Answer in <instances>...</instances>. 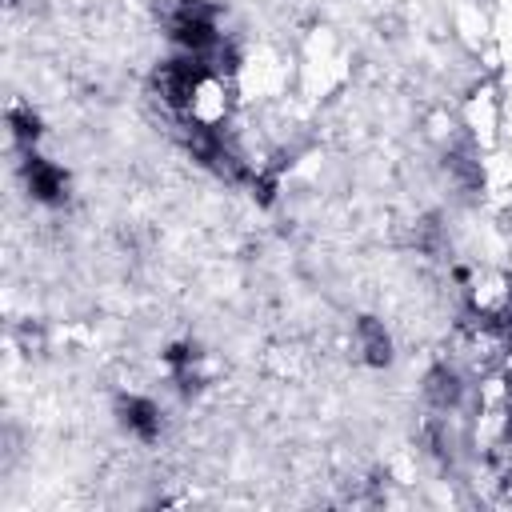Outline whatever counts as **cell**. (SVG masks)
Listing matches in <instances>:
<instances>
[{"instance_id": "cell-1", "label": "cell", "mask_w": 512, "mask_h": 512, "mask_svg": "<svg viewBox=\"0 0 512 512\" xmlns=\"http://www.w3.org/2000/svg\"><path fill=\"white\" fill-rule=\"evenodd\" d=\"M168 32L176 44H184L192 56H204L220 44V32H216V8L204 4V0H180L172 4L168 12Z\"/></svg>"}, {"instance_id": "cell-2", "label": "cell", "mask_w": 512, "mask_h": 512, "mask_svg": "<svg viewBox=\"0 0 512 512\" xmlns=\"http://www.w3.org/2000/svg\"><path fill=\"white\" fill-rule=\"evenodd\" d=\"M24 180H28V192L44 204H60L68 196V176L36 152H24Z\"/></svg>"}, {"instance_id": "cell-3", "label": "cell", "mask_w": 512, "mask_h": 512, "mask_svg": "<svg viewBox=\"0 0 512 512\" xmlns=\"http://www.w3.org/2000/svg\"><path fill=\"white\" fill-rule=\"evenodd\" d=\"M120 424H124L132 436L152 440V436L160 432V408H156L152 400H144V396H124V400H120Z\"/></svg>"}, {"instance_id": "cell-4", "label": "cell", "mask_w": 512, "mask_h": 512, "mask_svg": "<svg viewBox=\"0 0 512 512\" xmlns=\"http://www.w3.org/2000/svg\"><path fill=\"white\" fill-rule=\"evenodd\" d=\"M424 396H428V404H432L436 412H448V408H456V404H460L464 384H460V376H456L448 364H440V368H432V372H428Z\"/></svg>"}, {"instance_id": "cell-5", "label": "cell", "mask_w": 512, "mask_h": 512, "mask_svg": "<svg viewBox=\"0 0 512 512\" xmlns=\"http://www.w3.org/2000/svg\"><path fill=\"white\" fill-rule=\"evenodd\" d=\"M356 336H360V348H364V356H368L372 364H388V360H392V340H388V332H384L380 320L360 316V320H356Z\"/></svg>"}, {"instance_id": "cell-6", "label": "cell", "mask_w": 512, "mask_h": 512, "mask_svg": "<svg viewBox=\"0 0 512 512\" xmlns=\"http://www.w3.org/2000/svg\"><path fill=\"white\" fill-rule=\"evenodd\" d=\"M168 364H172V372H176V380H180V392H196V372H192V364H196V348L176 344V348L168 352Z\"/></svg>"}, {"instance_id": "cell-7", "label": "cell", "mask_w": 512, "mask_h": 512, "mask_svg": "<svg viewBox=\"0 0 512 512\" xmlns=\"http://www.w3.org/2000/svg\"><path fill=\"white\" fill-rule=\"evenodd\" d=\"M8 124H12L16 144H20L24 152H32V144H36V136H40V120H36L28 108H12V112H8Z\"/></svg>"}]
</instances>
